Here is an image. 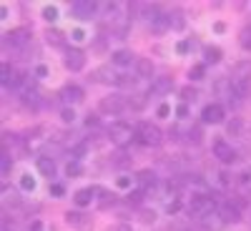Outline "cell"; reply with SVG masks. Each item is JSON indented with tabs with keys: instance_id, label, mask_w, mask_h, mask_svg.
Wrapping results in <instances>:
<instances>
[{
	"instance_id": "cell-42",
	"label": "cell",
	"mask_w": 251,
	"mask_h": 231,
	"mask_svg": "<svg viewBox=\"0 0 251 231\" xmlns=\"http://www.w3.org/2000/svg\"><path fill=\"white\" fill-rule=\"evenodd\" d=\"M35 76H38V78H43V76H48V68H46V66H38V68H35Z\"/></svg>"
},
{
	"instance_id": "cell-3",
	"label": "cell",
	"mask_w": 251,
	"mask_h": 231,
	"mask_svg": "<svg viewBox=\"0 0 251 231\" xmlns=\"http://www.w3.org/2000/svg\"><path fill=\"white\" fill-rule=\"evenodd\" d=\"M136 141H141L143 146H158L163 141V133H161L158 126H153V123H138Z\"/></svg>"
},
{
	"instance_id": "cell-8",
	"label": "cell",
	"mask_w": 251,
	"mask_h": 231,
	"mask_svg": "<svg viewBox=\"0 0 251 231\" xmlns=\"http://www.w3.org/2000/svg\"><path fill=\"white\" fill-rule=\"evenodd\" d=\"M66 221H68V226H73V229H78V231H91V229H93L91 219L83 216V214H78V211H68V214H66Z\"/></svg>"
},
{
	"instance_id": "cell-30",
	"label": "cell",
	"mask_w": 251,
	"mask_h": 231,
	"mask_svg": "<svg viewBox=\"0 0 251 231\" xmlns=\"http://www.w3.org/2000/svg\"><path fill=\"white\" fill-rule=\"evenodd\" d=\"M98 194L103 196V201H100V206H103V208H106L108 204H113V201H116V196H113V194H108V191H98Z\"/></svg>"
},
{
	"instance_id": "cell-18",
	"label": "cell",
	"mask_w": 251,
	"mask_h": 231,
	"mask_svg": "<svg viewBox=\"0 0 251 231\" xmlns=\"http://www.w3.org/2000/svg\"><path fill=\"white\" fill-rule=\"evenodd\" d=\"M136 71H138L141 78H151L153 76V63L149 58H138L136 60Z\"/></svg>"
},
{
	"instance_id": "cell-46",
	"label": "cell",
	"mask_w": 251,
	"mask_h": 231,
	"mask_svg": "<svg viewBox=\"0 0 251 231\" xmlns=\"http://www.w3.org/2000/svg\"><path fill=\"white\" fill-rule=\"evenodd\" d=\"M86 123H88V126H96V123H98V118H96V116H88V121H86Z\"/></svg>"
},
{
	"instance_id": "cell-16",
	"label": "cell",
	"mask_w": 251,
	"mask_h": 231,
	"mask_svg": "<svg viewBox=\"0 0 251 231\" xmlns=\"http://www.w3.org/2000/svg\"><path fill=\"white\" fill-rule=\"evenodd\" d=\"M219 214H221V219H224L226 224H228V221H231V224H234V221H239V208H236L231 201L224 204V206L219 208Z\"/></svg>"
},
{
	"instance_id": "cell-12",
	"label": "cell",
	"mask_w": 251,
	"mask_h": 231,
	"mask_svg": "<svg viewBox=\"0 0 251 231\" xmlns=\"http://www.w3.org/2000/svg\"><path fill=\"white\" fill-rule=\"evenodd\" d=\"M226 133L231 136V138H241L246 133V123L241 118H231V121L226 123Z\"/></svg>"
},
{
	"instance_id": "cell-17",
	"label": "cell",
	"mask_w": 251,
	"mask_h": 231,
	"mask_svg": "<svg viewBox=\"0 0 251 231\" xmlns=\"http://www.w3.org/2000/svg\"><path fill=\"white\" fill-rule=\"evenodd\" d=\"M38 171L43 174V176H48V179H53V176H55V163H53V158L40 156V158H38Z\"/></svg>"
},
{
	"instance_id": "cell-36",
	"label": "cell",
	"mask_w": 251,
	"mask_h": 231,
	"mask_svg": "<svg viewBox=\"0 0 251 231\" xmlns=\"http://www.w3.org/2000/svg\"><path fill=\"white\" fill-rule=\"evenodd\" d=\"M176 116H178V118H186V116H188V106H186V103H181V106L176 108Z\"/></svg>"
},
{
	"instance_id": "cell-24",
	"label": "cell",
	"mask_w": 251,
	"mask_h": 231,
	"mask_svg": "<svg viewBox=\"0 0 251 231\" xmlns=\"http://www.w3.org/2000/svg\"><path fill=\"white\" fill-rule=\"evenodd\" d=\"M239 43H241L244 51H251V28H244L241 30V40H239Z\"/></svg>"
},
{
	"instance_id": "cell-26",
	"label": "cell",
	"mask_w": 251,
	"mask_h": 231,
	"mask_svg": "<svg viewBox=\"0 0 251 231\" xmlns=\"http://www.w3.org/2000/svg\"><path fill=\"white\" fill-rule=\"evenodd\" d=\"M10 169H13V161H10V156H8V154H3V161H0V174L8 176V174H10Z\"/></svg>"
},
{
	"instance_id": "cell-35",
	"label": "cell",
	"mask_w": 251,
	"mask_h": 231,
	"mask_svg": "<svg viewBox=\"0 0 251 231\" xmlns=\"http://www.w3.org/2000/svg\"><path fill=\"white\" fill-rule=\"evenodd\" d=\"M50 194H53V196H63V194H66V188H63L60 183H53V186H50Z\"/></svg>"
},
{
	"instance_id": "cell-39",
	"label": "cell",
	"mask_w": 251,
	"mask_h": 231,
	"mask_svg": "<svg viewBox=\"0 0 251 231\" xmlns=\"http://www.w3.org/2000/svg\"><path fill=\"white\" fill-rule=\"evenodd\" d=\"M169 111H171V108L166 106V103H161V106H158V116H161V118H166V116H169Z\"/></svg>"
},
{
	"instance_id": "cell-11",
	"label": "cell",
	"mask_w": 251,
	"mask_h": 231,
	"mask_svg": "<svg viewBox=\"0 0 251 231\" xmlns=\"http://www.w3.org/2000/svg\"><path fill=\"white\" fill-rule=\"evenodd\" d=\"M171 88H174L171 78H153V83H151V93L153 96H166V93H171Z\"/></svg>"
},
{
	"instance_id": "cell-14",
	"label": "cell",
	"mask_w": 251,
	"mask_h": 231,
	"mask_svg": "<svg viewBox=\"0 0 251 231\" xmlns=\"http://www.w3.org/2000/svg\"><path fill=\"white\" fill-rule=\"evenodd\" d=\"M96 194H98V188H80V191H75L73 201H75V206H88Z\"/></svg>"
},
{
	"instance_id": "cell-33",
	"label": "cell",
	"mask_w": 251,
	"mask_h": 231,
	"mask_svg": "<svg viewBox=\"0 0 251 231\" xmlns=\"http://www.w3.org/2000/svg\"><path fill=\"white\" fill-rule=\"evenodd\" d=\"M116 86L128 88V86H133V78H128V76H118V83H116Z\"/></svg>"
},
{
	"instance_id": "cell-2",
	"label": "cell",
	"mask_w": 251,
	"mask_h": 231,
	"mask_svg": "<svg viewBox=\"0 0 251 231\" xmlns=\"http://www.w3.org/2000/svg\"><path fill=\"white\" fill-rule=\"evenodd\" d=\"M108 136L116 146H128L133 138H136V131L131 128L128 123H123V121H116L111 123V128H108Z\"/></svg>"
},
{
	"instance_id": "cell-43",
	"label": "cell",
	"mask_w": 251,
	"mask_h": 231,
	"mask_svg": "<svg viewBox=\"0 0 251 231\" xmlns=\"http://www.w3.org/2000/svg\"><path fill=\"white\" fill-rule=\"evenodd\" d=\"M83 38H86V33H83V30H73V40H75V43H80Z\"/></svg>"
},
{
	"instance_id": "cell-7",
	"label": "cell",
	"mask_w": 251,
	"mask_h": 231,
	"mask_svg": "<svg viewBox=\"0 0 251 231\" xmlns=\"http://www.w3.org/2000/svg\"><path fill=\"white\" fill-rule=\"evenodd\" d=\"M224 106L221 103H208V106L203 108V113H201V121L203 123H221L224 121Z\"/></svg>"
},
{
	"instance_id": "cell-40",
	"label": "cell",
	"mask_w": 251,
	"mask_h": 231,
	"mask_svg": "<svg viewBox=\"0 0 251 231\" xmlns=\"http://www.w3.org/2000/svg\"><path fill=\"white\" fill-rule=\"evenodd\" d=\"M118 186H121V188H128V186H131V179H128V176H121V179H118Z\"/></svg>"
},
{
	"instance_id": "cell-29",
	"label": "cell",
	"mask_w": 251,
	"mask_h": 231,
	"mask_svg": "<svg viewBox=\"0 0 251 231\" xmlns=\"http://www.w3.org/2000/svg\"><path fill=\"white\" fill-rule=\"evenodd\" d=\"M60 118L66 121V123H73V121H75V111H73V108H63Z\"/></svg>"
},
{
	"instance_id": "cell-9",
	"label": "cell",
	"mask_w": 251,
	"mask_h": 231,
	"mask_svg": "<svg viewBox=\"0 0 251 231\" xmlns=\"http://www.w3.org/2000/svg\"><path fill=\"white\" fill-rule=\"evenodd\" d=\"M28 38H30V30L28 28H15V30H10L5 35V43H10L13 48H18V46H25Z\"/></svg>"
},
{
	"instance_id": "cell-34",
	"label": "cell",
	"mask_w": 251,
	"mask_h": 231,
	"mask_svg": "<svg viewBox=\"0 0 251 231\" xmlns=\"http://www.w3.org/2000/svg\"><path fill=\"white\" fill-rule=\"evenodd\" d=\"M141 199H143V191H133V194H128V204H133V206H138Z\"/></svg>"
},
{
	"instance_id": "cell-22",
	"label": "cell",
	"mask_w": 251,
	"mask_h": 231,
	"mask_svg": "<svg viewBox=\"0 0 251 231\" xmlns=\"http://www.w3.org/2000/svg\"><path fill=\"white\" fill-rule=\"evenodd\" d=\"M93 76H96L98 80H106V83H118V76H116L113 71H108V68H98Z\"/></svg>"
},
{
	"instance_id": "cell-15",
	"label": "cell",
	"mask_w": 251,
	"mask_h": 231,
	"mask_svg": "<svg viewBox=\"0 0 251 231\" xmlns=\"http://www.w3.org/2000/svg\"><path fill=\"white\" fill-rule=\"evenodd\" d=\"M201 221H203V229H206V231H219V229H224V226H226V221L221 219V214H219V211H216V214H208V216H206V219H201Z\"/></svg>"
},
{
	"instance_id": "cell-25",
	"label": "cell",
	"mask_w": 251,
	"mask_h": 231,
	"mask_svg": "<svg viewBox=\"0 0 251 231\" xmlns=\"http://www.w3.org/2000/svg\"><path fill=\"white\" fill-rule=\"evenodd\" d=\"M20 188H23V191H33V188H35V179H30V174L20 176Z\"/></svg>"
},
{
	"instance_id": "cell-4",
	"label": "cell",
	"mask_w": 251,
	"mask_h": 231,
	"mask_svg": "<svg viewBox=\"0 0 251 231\" xmlns=\"http://www.w3.org/2000/svg\"><path fill=\"white\" fill-rule=\"evenodd\" d=\"M96 3L93 0H75V3L71 5V10H73V15L78 18V20H91L93 18V13H96Z\"/></svg>"
},
{
	"instance_id": "cell-31",
	"label": "cell",
	"mask_w": 251,
	"mask_h": 231,
	"mask_svg": "<svg viewBox=\"0 0 251 231\" xmlns=\"http://www.w3.org/2000/svg\"><path fill=\"white\" fill-rule=\"evenodd\" d=\"M66 174H68V176H78V174H80V163H75V161L68 163V166H66Z\"/></svg>"
},
{
	"instance_id": "cell-5",
	"label": "cell",
	"mask_w": 251,
	"mask_h": 231,
	"mask_svg": "<svg viewBox=\"0 0 251 231\" xmlns=\"http://www.w3.org/2000/svg\"><path fill=\"white\" fill-rule=\"evenodd\" d=\"M214 156L221 161V163H234L236 161V151L231 149V143H226L224 138H219L214 143Z\"/></svg>"
},
{
	"instance_id": "cell-28",
	"label": "cell",
	"mask_w": 251,
	"mask_h": 231,
	"mask_svg": "<svg viewBox=\"0 0 251 231\" xmlns=\"http://www.w3.org/2000/svg\"><path fill=\"white\" fill-rule=\"evenodd\" d=\"M181 96H183V101H194L199 93H196V88H191V86H186L183 91H181Z\"/></svg>"
},
{
	"instance_id": "cell-41",
	"label": "cell",
	"mask_w": 251,
	"mask_h": 231,
	"mask_svg": "<svg viewBox=\"0 0 251 231\" xmlns=\"http://www.w3.org/2000/svg\"><path fill=\"white\" fill-rule=\"evenodd\" d=\"M188 48H191V46H188L186 40H181V43L176 46V51H178V53H188Z\"/></svg>"
},
{
	"instance_id": "cell-19",
	"label": "cell",
	"mask_w": 251,
	"mask_h": 231,
	"mask_svg": "<svg viewBox=\"0 0 251 231\" xmlns=\"http://www.w3.org/2000/svg\"><path fill=\"white\" fill-rule=\"evenodd\" d=\"M131 60H133L131 51H116V53L111 55V63H113V66H131Z\"/></svg>"
},
{
	"instance_id": "cell-1",
	"label": "cell",
	"mask_w": 251,
	"mask_h": 231,
	"mask_svg": "<svg viewBox=\"0 0 251 231\" xmlns=\"http://www.w3.org/2000/svg\"><path fill=\"white\" fill-rule=\"evenodd\" d=\"M214 206H216V201L211 196H194L191 204H188V216L206 219L208 214H214Z\"/></svg>"
},
{
	"instance_id": "cell-23",
	"label": "cell",
	"mask_w": 251,
	"mask_h": 231,
	"mask_svg": "<svg viewBox=\"0 0 251 231\" xmlns=\"http://www.w3.org/2000/svg\"><path fill=\"white\" fill-rule=\"evenodd\" d=\"M46 40L50 46H63V33L60 30H48L46 33Z\"/></svg>"
},
{
	"instance_id": "cell-44",
	"label": "cell",
	"mask_w": 251,
	"mask_h": 231,
	"mask_svg": "<svg viewBox=\"0 0 251 231\" xmlns=\"http://www.w3.org/2000/svg\"><path fill=\"white\" fill-rule=\"evenodd\" d=\"M111 231H131V226H126V224H118V226H113Z\"/></svg>"
},
{
	"instance_id": "cell-27",
	"label": "cell",
	"mask_w": 251,
	"mask_h": 231,
	"mask_svg": "<svg viewBox=\"0 0 251 231\" xmlns=\"http://www.w3.org/2000/svg\"><path fill=\"white\" fill-rule=\"evenodd\" d=\"M43 18L48 20V23H53V20H58V8H55V5H48V8L43 10Z\"/></svg>"
},
{
	"instance_id": "cell-13",
	"label": "cell",
	"mask_w": 251,
	"mask_h": 231,
	"mask_svg": "<svg viewBox=\"0 0 251 231\" xmlns=\"http://www.w3.org/2000/svg\"><path fill=\"white\" fill-rule=\"evenodd\" d=\"M60 98H63V103H78V101H83V91L78 86H66L60 91Z\"/></svg>"
},
{
	"instance_id": "cell-20",
	"label": "cell",
	"mask_w": 251,
	"mask_h": 231,
	"mask_svg": "<svg viewBox=\"0 0 251 231\" xmlns=\"http://www.w3.org/2000/svg\"><path fill=\"white\" fill-rule=\"evenodd\" d=\"M136 181H138V186H141V188H149V186H153V183H156V174H153V171H149V169H146V171H138Z\"/></svg>"
},
{
	"instance_id": "cell-45",
	"label": "cell",
	"mask_w": 251,
	"mask_h": 231,
	"mask_svg": "<svg viewBox=\"0 0 251 231\" xmlns=\"http://www.w3.org/2000/svg\"><path fill=\"white\" fill-rule=\"evenodd\" d=\"M30 231H43V224H40V221H33V226H30Z\"/></svg>"
},
{
	"instance_id": "cell-37",
	"label": "cell",
	"mask_w": 251,
	"mask_h": 231,
	"mask_svg": "<svg viewBox=\"0 0 251 231\" xmlns=\"http://www.w3.org/2000/svg\"><path fill=\"white\" fill-rule=\"evenodd\" d=\"M141 216H143V221H146V224H153V221H156V214H153V211H143Z\"/></svg>"
},
{
	"instance_id": "cell-32",
	"label": "cell",
	"mask_w": 251,
	"mask_h": 231,
	"mask_svg": "<svg viewBox=\"0 0 251 231\" xmlns=\"http://www.w3.org/2000/svg\"><path fill=\"white\" fill-rule=\"evenodd\" d=\"M188 76H191V80H201L203 78V66H194Z\"/></svg>"
},
{
	"instance_id": "cell-10",
	"label": "cell",
	"mask_w": 251,
	"mask_h": 231,
	"mask_svg": "<svg viewBox=\"0 0 251 231\" xmlns=\"http://www.w3.org/2000/svg\"><path fill=\"white\" fill-rule=\"evenodd\" d=\"M123 106L126 103L121 96H108L100 101V111H106V113H118V111H123Z\"/></svg>"
},
{
	"instance_id": "cell-21",
	"label": "cell",
	"mask_w": 251,
	"mask_h": 231,
	"mask_svg": "<svg viewBox=\"0 0 251 231\" xmlns=\"http://www.w3.org/2000/svg\"><path fill=\"white\" fill-rule=\"evenodd\" d=\"M221 48H216V46H208L206 51H203V58H206V63H219L221 60Z\"/></svg>"
},
{
	"instance_id": "cell-38",
	"label": "cell",
	"mask_w": 251,
	"mask_h": 231,
	"mask_svg": "<svg viewBox=\"0 0 251 231\" xmlns=\"http://www.w3.org/2000/svg\"><path fill=\"white\" fill-rule=\"evenodd\" d=\"M174 28H183V15H181V13L174 15Z\"/></svg>"
},
{
	"instance_id": "cell-6",
	"label": "cell",
	"mask_w": 251,
	"mask_h": 231,
	"mask_svg": "<svg viewBox=\"0 0 251 231\" xmlns=\"http://www.w3.org/2000/svg\"><path fill=\"white\" fill-rule=\"evenodd\" d=\"M63 63H66V68L68 71H80L83 66H86V53H83L80 48H68V53H66V60H63Z\"/></svg>"
}]
</instances>
